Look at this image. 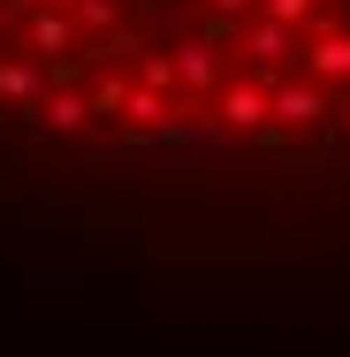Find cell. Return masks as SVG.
<instances>
[{"mask_svg": "<svg viewBox=\"0 0 350 357\" xmlns=\"http://www.w3.org/2000/svg\"><path fill=\"white\" fill-rule=\"evenodd\" d=\"M0 144L350 175V0H0Z\"/></svg>", "mask_w": 350, "mask_h": 357, "instance_id": "obj_1", "label": "cell"}]
</instances>
